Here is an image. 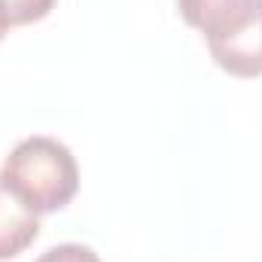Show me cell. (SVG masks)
Returning a JSON list of instances; mask_svg holds the SVG:
<instances>
[{"label": "cell", "instance_id": "obj_7", "mask_svg": "<svg viewBox=\"0 0 262 262\" xmlns=\"http://www.w3.org/2000/svg\"><path fill=\"white\" fill-rule=\"evenodd\" d=\"M6 31H9V18L3 15V9H0V40L6 37Z\"/></svg>", "mask_w": 262, "mask_h": 262}, {"label": "cell", "instance_id": "obj_3", "mask_svg": "<svg viewBox=\"0 0 262 262\" xmlns=\"http://www.w3.org/2000/svg\"><path fill=\"white\" fill-rule=\"evenodd\" d=\"M207 49H210V58L226 73H232V76H259L262 73V0L253 21L247 28H241L238 34H232L226 40L207 43Z\"/></svg>", "mask_w": 262, "mask_h": 262}, {"label": "cell", "instance_id": "obj_1", "mask_svg": "<svg viewBox=\"0 0 262 262\" xmlns=\"http://www.w3.org/2000/svg\"><path fill=\"white\" fill-rule=\"evenodd\" d=\"M0 177L34 213L61 210L79 189L73 152L49 134H31L18 140L3 159Z\"/></svg>", "mask_w": 262, "mask_h": 262}, {"label": "cell", "instance_id": "obj_4", "mask_svg": "<svg viewBox=\"0 0 262 262\" xmlns=\"http://www.w3.org/2000/svg\"><path fill=\"white\" fill-rule=\"evenodd\" d=\"M40 235V213H34L0 177V259L18 256Z\"/></svg>", "mask_w": 262, "mask_h": 262}, {"label": "cell", "instance_id": "obj_2", "mask_svg": "<svg viewBox=\"0 0 262 262\" xmlns=\"http://www.w3.org/2000/svg\"><path fill=\"white\" fill-rule=\"evenodd\" d=\"M177 9L186 25H192L207 43H213L247 28L259 9V0H177Z\"/></svg>", "mask_w": 262, "mask_h": 262}, {"label": "cell", "instance_id": "obj_6", "mask_svg": "<svg viewBox=\"0 0 262 262\" xmlns=\"http://www.w3.org/2000/svg\"><path fill=\"white\" fill-rule=\"evenodd\" d=\"M37 262H101V256L92 247H85V244L67 241V244H55L46 253H40Z\"/></svg>", "mask_w": 262, "mask_h": 262}, {"label": "cell", "instance_id": "obj_5", "mask_svg": "<svg viewBox=\"0 0 262 262\" xmlns=\"http://www.w3.org/2000/svg\"><path fill=\"white\" fill-rule=\"evenodd\" d=\"M55 3L58 0H0V9L9 18V25H31L46 18Z\"/></svg>", "mask_w": 262, "mask_h": 262}]
</instances>
